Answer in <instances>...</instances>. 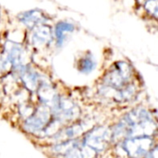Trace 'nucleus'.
Listing matches in <instances>:
<instances>
[{
    "mask_svg": "<svg viewBox=\"0 0 158 158\" xmlns=\"http://www.w3.org/2000/svg\"><path fill=\"white\" fill-rule=\"evenodd\" d=\"M131 76V69L130 65L125 62H118L106 75L105 82L110 87L121 90L125 87Z\"/></svg>",
    "mask_w": 158,
    "mask_h": 158,
    "instance_id": "f257e3e1",
    "label": "nucleus"
},
{
    "mask_svg": "<svg viewBox=\"0 0 158 158\" xmlns=\"http://www.w3.org/2000/svg\"><path fill=\"white\" fill-rule=\"evenodd\" d=\"M110 140V132L106 128H97L85 138L86 144L93 150H103Z\"/></svg>",
    "mask_w": 158,
    "mask_h": 158,
    "instance_id": "f03ea898",
    "label": "nucleus"
},
{
    "mask_svg": "<svg viewBox=\"0 0 158 158\" xmlns=\"http://www.w3.org/2000/svg\"><path fill=\"white\" fill-rule=\"evenodd\" d=\"M49 110L45 106L40 107L30 118L25 122V128L31 132H35L44 129V125L48 122L50 114Z\"/></svg>",
    "mask_w": 158,
    "mask_h": 158,
    "instance_id": "7ed1b4c3",
    "label": "nucleus"
},
{
    "mask_svg": "<svg viewBox=\"0 0 158 158\" xmlns=\"http://www.w3.org/2000/svg\"><path fill=\"white\" fill-rule=\"evenodd\" d=\"M152 144L146 138H137L135 140H128L125 143L124 148L127 150L128 154L133 157H140L143 155L146 156L147 152L151 148Z\"/></svg>",
    "mask_w": 158,
    "mask_h": 158,
    "instance_id": "20e7f679",
    "label": "nucleus"
},
{
    "mask_svg": "<svg viewBox=\"0 0 158 158\" xmlns=\"http://www.w3.org/2000/svg\"><path fill=\"white\" fill-rule=\"evenodd\" d=\"M51 39V31L47 26H39L34 29L31 40L35 44H42L47 43Z\"/></svg>",
    "mask_w": 158,
    "mask_h": 158,
    "instance_id": "39448f33",
    "label": "nucleus"
},
{
    "mask_svg": "<svg viewBox=\"0 0 158 158\" xmlns=\"http://www.w3.org/2000/svg\"><path fill=\"white\" fill-rule=\"evenodd\" d=\"M73 30H74L73 24L69 22H66V21L58 22L55 29V34L57 40V44H61L63 41L67 38V34L69 32H72Z\"/></svg>",
    "mask_w": 158,
    "mask_h": 158,
    "instance_id": "423d86ee",
    "label": "nucleus"
},
{
    "mask_svg": "<svg viewBox=\"0 0 158 158\" xmlns=\"http://www.w3.org/2000/svg\"><path fill=\"white\" fill-rule=\"evenodd\" d=\"M43 19H44L43 15L39 11H37V10L26 12V13H24V15H22L20 17V20L24 24H26L28 27H33V26H35Z\"/></svg>",
    "mask_w": 158,
    "mask_h": 158,
    "instance_id": "0eeeda50",
    "label": "nucleus"
},
{
    "mask_svg": "<svg viewBox=\"0 0 158 158\" xmlns=\"http://www.w3.org/2000/svg\"><path fill=\"white\" fill-rule=\"evenodd\" d=\"M95 67V61L91 55L85 56L78 63V68L82 73H90Z\"/></svg>",
    "mask_w": 158,
    "mask_h": 158,
    "instance_id": "6e6552de",
    "label": "nucleus"
},
{
    "mask_svg": "<svg viewBox=\"0 0 158 158\" xmlns=\"http://www.w3.org/2000/svg\"><path fill=\"white\" fill-rule=\"evenodd\" d=\"M22 80L24 81V83L30 90H34L37 85V78L36 75L33 74L31 71H24L22 73Z\"/></svg>",
    "mask_w": 158,
    "mask_h": 158,
    "instance_id": "1a4fd4ad",
    "label": "nucleus"
},
{
    "mask_svg": "<svg viewBox=\"0 0 158 158\" xmlns=\"http://www.w3.org/2000/svg\"><path fill=\"white\" fill-rule=\"evenodd\" d=\"M86 155H87V152H85L84 149H82V147L73 146L67 153V158H88Z\"/></svg>",
    "mask_w": 158,
    "mask_h": 158,
    "instance_id": "9d476101",
    "label": "nucleus"
}]
</instances>
